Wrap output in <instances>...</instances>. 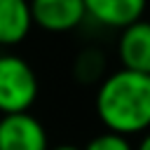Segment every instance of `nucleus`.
Wrapping results in <instances>:
<instances>
[{
    "label": "nucleus",
    "instance_id": "nucleus-4",
    "mask_svg": "<svg viewBox=\"0 0 150 150\" xmlns=\"http://www.w3.org/2000/svg\"><path fill=\"white\" fill-rule=\"evenodd\" d=\"M33 26L47 33H68L87 19L84 0H30Z\"/></svg>",
    "mask_w": 150,
    "mask_h": 150
},
{
    "label": "nucleus",
    "instance_id": "nucleus-9",
    "mask_svg": "<svg viewBox=\"0 0 150 150\" xmlns=\"http://www.w3.org/2000/svg\"><path fill=\"white\" fill-rule=\"evenodd\" d=\"M82 150H134V145L127 136L105 129L103 134H96L94 138H89V143Z\"/></svg>",
    "mask_w": 150,
    "mask_h": 150
},
{
    "label": "nucleus",
    "instance_id": "nucleus-10",
    "mask_svg": "<svg viewBox=\"0 0 150 150\" xmlns=\"http://www.w3.org/2000/svg\"><path fill=\"white\" fill-rule=\"evenodd\" d=\"M134 150H150V129L143 134V138L138 141V145H136Z\"/></svg>",
    "mask_w": 150,
    "mask_h": 150
},
{
    "label": "nucleus",
    "instance_id": "nucleus-1",
    "mask_svg": "<svg viewBox=\"0 0 150 150\" xmlns=\"http://www.w3.org/2000/svg\"><path fill=\"white\" fill-rule=\"evenodd\" d=\"M94 108L108 131L127 138L145 134L150 129V75L127 68L105 75L96 87Z\"/></svg>",
    "mask_w": 150,
    "mask_h": 150
},
{
    "label": "nucleus",
    "instance_id": "nucleus-7",
    "mask_svg": "<svg viewBox=\"0 0 150 150\" xmlns=\"http://www.w3.org/2000/svg\"><path fill=\"white\" fill-rule=\"evenodd\" d=\"M33 28L28 0H0V47H12L26 40Z\"/></svg>",
    "mask_w": 150,
    "mask_h": 150
},
{
    "label": "nucleus",
    "instance_id": "nucleus-11",
    "mask_svg": "<svg viewBox=\"0 0 150 150\" xmlns=\"http://www.w3.org/2000/svg\"><path fill=\"white\" fill-rule=\"evenodd\" d=\"M52 150H80V148H75V145H56Z\"/></svg>",
    "mask_w": 150,
    "mask_h": 150
},
{
    "label": "nucleus",
    "instance_id": "nucleus-3",
    "mask_svg": "<svg viewBox=\"0 0 150 150\" xmlns=\"http://www.w3.org/2000/svg\"><path fill=\"white\" fill-rule=\"evenodd\" d=\"M0 150H49L47 131L30 112L0 117Z\"/></svg>",
    "mask_w": 150,
    "mask_h": 150
},
{
    "label": "nucleus",
    "instance_id": "nucleus-2",
    "mask_svg": "<svg viewBox=\"0 0 150 150\" xmlns=\"http://www.w3.org/2000/svg\"><path fill=\"white\" fill-rule=\"evenodd\" d=\"M40 91L33 66L19 54H0V112H28Z\"/></svg>",
    "mask_w": 150,
    "mask_h": 150
},
{
    "label": "nucleus",
    "instance_id": "nucleus-6",
    "mask_svg": "<svg viewBox=\"0 0 150 150\" xmlns=\"http://www.w3.org/2000/svg\"><path fill=\"white\" fill-rule=\"evenodd\" d=\"M148 0H84L87 16L108 28H127L129 23L143 19Z\"/></svg>",
    "mask_w": 150,
    "mask_h": 150
},
{
    "label": "nucleus",
    "instance_id": "nucleus-8",
    "mask_svg": "<svg viewBox=\"0 0 150 150\" xmlns=\"http://www.w3.org/2000/svg\"><path fill=\"white\" fill-rule=\"evenodd\" d=\"M103 70H105V54L94 47L80 52L73 63V75L82 84H98L103 80Z\"/></svg>",
    "mask_w": 150,
    "mask_h": 150
},
{
    "label": "nucleus",
    "instance_id": "nucleus-5",
    "mask_svg": "<svg viewBox=\"0 0 150 150\" xmlns=\"http://www.w3.org/2000/svg\"><path fill=\"white\" fill-rule=\"evenodd\" d=\"M117 56L122 68L150 75V21L138 19L120 30Z\"/></svg>",
    "mask_w": 150,
    "mask_h": 150
}]
</instances>
